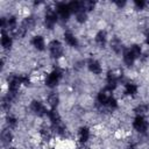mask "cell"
Wrapping results in <instances>:
<instances>
[{
  "label": "cell",
  "instance_id": "obj_21",
  "mask_svg": "<svg viewBox=\"0 0 149 149\" xmlns=\"http://www.w3.org/2000/svg\"><path fill=\"white\" fill-rule=\"evenodd\" d=\"M49 118H50V120L52 121L54 125L59 123V122L62 121L61 118H59V114H58L56 111H50V112H49Z\"/></svg>",
  "mask_w": 149,
  "mask_h": 149
},
{
  "label": "cell",
  "instance_id": "obj_17",
  "mask_svg": "<svg viewBox=\"0 0 149 149\" xmlns=\"http://www.w3.org/2000/svg\"><path fill=\"white\" fill-rule=\"evenodd\" d=\"M136 91H137V87H136L135 84H132V83L126 84V87H125L126 94H128V95H134V94L136 93Z\"/></svg>",
  "mask_w": 149,
  "mask_h": 149
},
{
  "label": "cell",
  "instance_id": "obj_12",
  "mask_svg": "<svg viewBox=\"0 0 149 149\" xmlns=\"http://www.w3.org/2000/svg\"><path fill=\"white\" fill-rule=\"evenodd\" d=\"M33 44L36 49L38 50H43L44 49V41H43V37L41 36H35L33 38Z\"/></svg>",
  "mask_w": 149,
  "mask_h": 149
},
{
  "label": "cell",
  "instance_id": "obj_7",
  "mask_svg": "<svg viewBox=\"0 0 149 149\" xmlns=\"http://www.w3.org/2000/svg\"><path fill=\"white\" fill-rule=\"evenodd\" d=\"M111 99H112V91L109 88H105V90L100 91V93L98 95V100H99L100 104L107 105Z\"/></svg>",
  "mask_w": 149,
  "mask_h": 149
},
{
  "label": "cell",
  "instance_id": "obj_4",
  "mask_svg": "<svg viewBox=\"0 0 149 149\" xmlns=\"http://www.w3.org/2000/svg\"><path fill=\"white\" fill-rule=\"evenodd\" d=\"M134 128H135L137 132H140V133H144V132L147 130L148 123H147V121L144 120L143 116L137 115V116L135 118V120H134Z\"/></svg>",
  "mask_w": 149,
  "mask_h": 149
},
{
  "label": "cell",
  "instance_id": "obj_16",
  "mask_svg": "<svg viewBox=\"0 0 149 149\" xmlns=\"http://www.w3.org/2000/svg\"><path fill=\"white\" fill-rule=\"evenodd\" d=\"M1 44H2V47H3L5 49H9L10 45H12V40H10V37H9L7 34H5V33H2Z\"/></svg>",
  "mask_w": 149,
  "mask_h": 149
},
{
  "label": "cell",
  "instance_id": "obj_31",
  "mask_svg": "<svg viewBox=\"0 0 149 149\" xmlns=\"http://www.w3.org/2000/svg\"><path fill=\"white\" fill-rule=\"evenodd\" d=\"M115 3H116V5L119 6V7H122V6L125 5V1H116Z\"/></svg>",
  "mask_w": 149,
  "mask_h": 149
},
{
  "label": "cell",
  "instance_id": "obj_5",
  "mask_svg": "<svg viewBox=\"0 0 149 149\" xmlns=\"http://www.w3.org/2000/svg\"><path fill=\"white\" fill-rule=\"evenodd\" d=\"M57 13H58V15L61 16V19H63V20H68L69 19V16H70V13H71V10H70V8H69V5H66V3H58L57 5Z\"/></svg>",
  "mask_w": 149,
  "mask_h": 149
},
{
  "label": "cell",
  "instance_id": "obj_23",
  "mask_svg": "<svg viewBox=\"0 0 149 149\" xmlns=\"http://www.w3.org/2000/svg\"><path fill=\"white\" fill-rule=\"evenodd\" d=\"M111 47H112V49H113L115 52H120V51H121V42H120L118 38H114V40L111 42Z\"/></svg>",
  "mask_w": 149,
  "mask_h": 149
},
{
  "label": "cell",
  "instance_id": "obj_18",
  "mask_svg": "<svg viewBox=\"0 0 149 149\" xmlns=\"http://www.w3.org/2000/svg\"><path fill=\"white\" fill-rule=\"evenodd\" d=\"M58 101H59V99H58V95H57L56 93H51V94L48 97V104H49L51 107H56V106L58 105Z\"/></svg>",
  "mask_w": 149,
  "mask_h": 149
},
{
  "label": "cell",
  "instance_id": "obj_19",
  "mask_svg": "<svg viewBox=\"0 0 149 149\" xmlns=\"http://www.w3.org/2000/svg\"><path fill=\"white\" fill-rule=\"evenodd\" d=\"M69 8H70V10L71 12H79V10H81V2L80 1H71L70 3H69Z\"/></svg>",
  "mask_w": 149,
  "mask_h": 149
},
{
  "label": "cell",
  "instance_id": "obj_35",
  "mask_svg": "<svg viewBox=\"0 0 149 149\" xmlns=\"http://www.w3.org/2000/svg\"><path fill=\"white\" fill-rule=\"evenodd\" d=\"M12 149H14V148H12Z\"/></svg>",
  "mask_w": 149,
  "mask_h": 149
},
{
  "label": "cell",
  "instance_id": "obj_15",
  "mask_svg": "<svg viewBox=\"0 0 149 149\" xmlns=\"http://www.w3.org/2000/svg\"><path fill=\"white\" fill-rule=\"evenodd\" d=\"M88 136H90L88 129L87 128H80V130H79V141L81 143H85L88 140Z\"/></svg>",
  "mask_w": 149,
  "mask_h": 149
},
{
  "label": "cell",
  "instance_id": "obj_14",
  "mask_svg": "<svg viewBox=\"0 0 149 149\" xmlns=\"http://www.w3.org/2000/svg\"><path fill=\"white\" fill-rule=\"evenodd\" d=\"M123 61H125V63H126L127 65H132V64L134 63L135 57L133 56V54L130 52V50H126V51L123 52Z\"/></svg>",
  "mask_w": 149,
  "mask_h": 149
},
{
  "label": "cell",
  "instance_id": "obj_25",
  "mask_svg": "<svg viewBox=\"0 0 149 149\" xmlns=\"http://www.w3.org/2000/svg\"><path fill=\"white\" fill-rule=\"evenodd\" d=\"M93 7H94V2L93 1H88V0H86V1H81V9L84 10H91V9H93Z\"/></svg>",
  "mask_w": 149,
  "mask_h": 149
},
{
  "label": "cell",
  "instance_id": "obj_6",
  "mask_svg": "<svg viewBox=\"0 0 149 149\" xmlns=\"http://www.w3.org/2000/svg\"><path fill=\"white\" fill-rule=\"evenodd\" d=\"M56 20H57L56 13L51 8H48L47 12H45V26L48 28H52L54 24L56 23Z\"/></svg>",
  "mask_w": 149,
  "mask_h": 149
},
{
  "label": "cell",
  "instance_id": "obj_8",
  "mask_svg": "<svg viewBox=\"0 0 149 149\" xmlns=\"http://www.w3.org/2000/svg\"><path fill=\"white\" fill-rule=\"evenodd\" d=\"M30 108H31V111H33L35 114H37V115H43V114L45 113L44 106H43L40 101H37V100H34V101L31 102Z\"/></svg>",
  "mask_w": 149,
  "mask_h": 149
},
{
  "label": "cell",
  "instance_id": "obj_1",
  "mask_svg": "<svg viewBox=\"0 0 149 149\" xmlns=\"http://www.w3.org/2000/svg\"><path fill=\"white\" fill-rule=\"evenodd\" d=\"M121 76H122V71L120 69H115V70L109 71L108 76H107V88H109L111 91L113 88H115L118 80L121 78Z\"/></svg>",
  "mask_w": 149,
  "mask_h": 149
},
{
  "label": "cell",
  "instance_id": "obj_26",
  "mask_svg": "<svg viewBox=\"0 0 149 149\" xmlns=\"http://www.w3.org/2000/svg\"><path fill=\"white\" fill-rule=\"evenodd\" d=\"M129 50H130V52L133 54V56H134L135 58H137V57H140V56H141V48H140V45L134 44Z\"/></svg>",
  "mask_w": 149,
  "mask_h": 149
},
{
  "label": "cell",
  "instance_id": "obj_28",
  "mask_svg": "<svg viewBox=\"0 0 149 149\" xmlns=\"http://www.w3.org/2000/svg\"><path fill=\"white\" fill-rule=\"evenodd\" d=\"M135 6H136L139 9H142V8L146 7V2L142 1V0H136V1H135Z\"/></svg>",
  "mask_w": 149,
  "mask_h": 149
},
{
  "label": "cell",
  "instance_id": "obj_3",
  "mask_svg": "<svg viewBox=\"0 0 149 149\" xmlns=\"http://www.w3.org/2000/svg\"><path fill=\"white\" fill-rule=\"evenodd\" d=\"M61 77H62V73H61L58 70H54V71L48 76V78H47V85H48L49 87L56 86V85L59 83Z\"/></svg>",
  "mask_w": 149,
  "mask_h": 149
},
{
  "label": "cell",
  "instance_id": "obj_33",
  "mask_svg": "<svg viewBox=\"0 0 149 149\" xmlns=\"http://www.w3.org/2000/svg\"><path fill=\"white\" fill-rule=\"evenodd\" d=\"M80 149H87V147H86V146H81Z\"/></svg>",
  "mask_w": 149,
  "mask_h": 149
},
{
  "label": "cell",
  "instance_id": "obj_2",
  "mask_svg": "<svg viewBox=\"0 0 149 149\" xmlns=\"http://www.w3.org/2000/svg\"><path fill=\"white\" fill-rule=\"evenodd\" d=\"M49 49H50L51 56L55 57V58L61 57L62 54H63V47H62V44H61L58 41H56V40L52 41V42L49 44Z\"/></svg>",
  "mask_w": 149,
  "mask_h": 149
},
{
  "label": "cell",
  "instance_id": "obj_22",
  "mask_svg": "<svg viewBox=\"0 0 149 149\" xmlns=\"http://www.w3.org/2000/svg\"><path fill=\"white\" fill-rule=\"evenodd\" d=\"M34 23H35L34 17H33V16H29V17H26V19L23 20L22 26H23L26 29H29V28H31V27L34 26Z\"/></svg>",
  "mask_w": 149,
  "mask_h": 149
},
{
  "label": "cell",
  "instance_id": "obj_13",
  "mask_svg": "<svg viewBox=\"0 0 149 149\" xmlns=\"http://www.w3.org/2000/svg\"><path fill=\"white\" fill-rule=\"evenodd\" d=\"M95 42H97L99 45L104 47L105 43H106V33L102 31V30H100V31L95 35Z\"/></svg>",
  "mask_w": 149,
  "mask_h": 149
},
{
  "label": "cell",
  "instance_id": "obj_32",
  "mask_svg": "<svg viewBox=\"0 0 149 149\" xmlns=\"http://www.w3.org/2000/svg\"><path fill=\"white\" fill-rule=\"evenodd\" d=\"M147 44H149V34L147 35Z\"/></svg>",
  "mask_w": 149,
  "mask_h": 149
},
{
  "label": "cell",
  "instance_id": "obj_20",
  "mask_svg": "<svg viewBox=\"0 0 149 149\" xmlns=\"http://www.w3.org/2000/svg\"><path fill=\"white\" fill-rule=\"evenodd\" d=\"M26 28L23 27V26H21V27H16L15 29H13L12 31H13V35L15 36V37H23L24 36V34H26Z\"/></svg>",
  "mask_w": 149,
  "mask_h": 149
},
{
  "label": "cell",
  "instance_id": "obj_24",
  "mask_svg": "<svg viewBox=\"0 0 149 149\" xmlns=\"http://www.w3.org/2000/svg\"><path fill=\"white\" fill-rule=\"evenodd\" d=\"M76 19H77V21L78 22H85L86 21V19H87V15H86V13H85V10H79V12H77L76 13Z\"/></svg>",
  "mask_w": 149,
  "mask_h": 149
},
{
  "label": "cell",
  "instance_id": "obj_9",
  "mask_svg": "<svg viewBox=\"0 0 149 149\" xmlns=\"http://www.w3.org/2000/svg\"><path fill=\"white\" fill-rule=\"evenodd\" d=\"M88 69H90L91 72H93L95 74H99L101 72V66L95 59H90L88 61Z\"/></svg>",
  "mask_w": 149,
  "mask_h": 149
},
{
  "label": "cell",
  "instance_id": "obj_29",
  "mask_svg": "<svg viewBox=\"0 0 149 149\" xmlns=\"http://www.w3.org/2000/svg\"><path fill=\"white\" fill-rule=\"evenodd\" d=\"M7 121H8V125H9L10 127H14V126L16 125V120H15L14 118H12V116H8Z\"/></svg>",
  "mask_w": 149,
  "mask_h": 149
},
{
  "label": "cell",
  "instance_id": "obj_27",
  "mask_svg": "<svg viewBox=\"0 0 149 149\" xmlns=\"http://www.w3.org/2000/svg\"><path fill=\"white\" fill-rule=\"evenodd\" d=\"M135 112H136L140 116H142L143 114H146V113L148 112V107H147V106H144V105H141V106H139V107L135 109Z\"/></svg>",
  "mask_w": 149,
  "mask_h": 149
},
{
  "label": "cell",
  "instance_id": "obj_10",
  "mask_svg": "<svg viewBox=\"0 0 149 149\" xmlns=\"http://www.w3.org/2000/svg\"><path fill=\"white\" fill-rule=\"evenodd\" d=\"M64 38H65V42H66L69 45H71V47H76V45L78 44L77 38H76L74 35L71 34L70 31H66V33L64 34Z\"/></svg>",
  "mask_w": 149,
  "mask_h": 149
},
{
  "label": "cell",
  "instance_id": "obj_30",
  "mask_svg": "<svg viewBox=\"0 0 149 149\" xmlns=\"http://www.w3.org/2000/svg\"><path fill=\"white\" fill-rule=\"evenodd\" d=\"M107 105L109 106V108H115V107H116V100L112 98V99L109 100V102H108Z\"/></svg>",
  "mask_w": 149,
  "mask_h": 149
},
{
  "label": "cell",
  "instance_id": "obj_34",
  "mask_svg": "<svg viewBox=\"0 0 149 149\" xmlns=\"http://www.w3.org/2000/svg\"><path fill=\"white\" fill-rule=\"evenodd\" d=\"M146 7L149 9V1H148V2H146Z\"/></svg>",
  "mask_w": 149,
  "mask_h": 149
},
{
  "label": "cell",
  "instance_id": "obj_11",
  "mask_svg": "<svg viewBox=\"0 0 149 149\" xmlns=\"http://www.w3.org/2000/svg\"><path fill=\"white\" fill-rule=\"evenodd\" d=\"M12 137H13V135H12V133H10L9 129L2 130V133H1V140H2V144L3 146L9 144V142L12 141Z\"/></svg>",
  "mask_w": 149,
  "mask_h": 149
}]
</instances>
